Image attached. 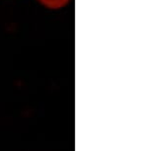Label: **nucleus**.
Instances as JSON below:
<instances>
[{"mask_svg": "<svg viewBox=\"0 0 151 151\" xmlns=\"http://www.w3.org/2000/svg\"><path fill=\"white\" fill-rule=\"evenodd\" d=\"M42 4L50 8H59L64 6L68 2V0H40Z\"/></svg>", "mask_w": 151, "mask_h": 151, "instance_id": "1", "label": "nucleus"}]
</instances>
